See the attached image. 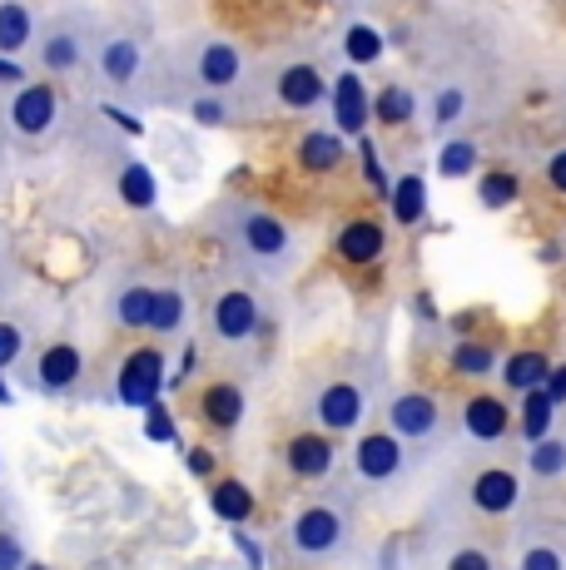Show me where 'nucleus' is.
Listing matches in <instances>:
<instances>
[{"label": "nucleus", "mask_w": 566, "mask_h": 570, "mask_svg": "<svg viewBox=\"0 0 566 570\" xmlns=\"http://www.w3.org/2000/svg\"><path fill=\"white\" fill-rule=\"evenodd\" d=\"M442 570H497V556L482 541H462L442 556Z\"/></svg>", "instance_id": "34"}, {"label": "nucleus", "mask_w": 566, "mask_h": 570, "mask_svg": "<svg viewBox=\"0 0 566 570\" xmlns=\"http://www.w3.org/2000/svg\"><path fill=\"white\" fill-rule=\"evenodd\" d=\"M10 402H16V392L6 387V377H0V407H10Z\"/></svg>", "instance_id": "46"}, {"label": "nucleus", "mask_w": 566, "mask_h": 570, "mask_svg": "<svg viewBox=\"0 0 566 570\" xmlns=\"http://www.w3.org/2000/svg\"><path fill=\"white\" fill-rule=\"evenodd\" d=\"M343 155H348V149H343L339 129H313V135L299 139V164H303V169H313V174L339 169Z\"/></svg>", "instance_id": "19"}, {"label": "nucleus", "mask_w": 566, "mask_h": 570, "mask_svg": "<svg viewBox=\"0 0 566 570\" xmlns=\"http://www.w3.org/2000/svg\"><path fill=\"white\" fill-rule=\"evenodd\" d=\"M100 75L110 85H129L139 75V46L135 40H110V46L100 50Z\"/></svg>", "instance_id": "25"}, {"label": "nucleus", "mask_w": 566, "mask_h": 570, "mask_svg": "<svg viewBox=\"0 0 566 570\" xmlns=\"http://www.w3.org/2000/svg\"><path fill=\"white\" fill-rule=\"evenodd\" d=\"M244 412H248V397H244L238 382L219 377V382H209V387L199 392V422L214 426V432H238Z\"/></svg>", "instance_id": "11"}, {"label": "nucleus", "mask_w": 566, "mask_h": 570, "mask_svg": "<svg viewBox=\"0 0 566 570\" xmlns=\"http://www.w3.org/2000/svg\"><path fill=\"white\" fill-rule=\"evenodd\" d=\"M388 248V228L378 218H348L339 228V258L348 263H378Z\"/></svg>", "instance_id": "16"}, {"label": "nucleus", "mask_w": 566, "mask_h": 570, "mask_svg": "<svg viewBox=\"0 0 566 570\" xmlns=\"http://www.w3.org/2000/svg\"><path fill=\"white\" fill-rule=\"evenodd\" d=\"M26 566V546L16 531H0V570H20Z\"/></svg>", "instance_id": "37"}, {"label": "nucleus", "mask_w": 566, "mask_h": 570, "mask_svg": "<svg viewBox=\"0 0 566 570\" xmlns=\"http://www.w3.org/2000/svg\"><path fill=\"white\" fill-rule=\"evenodd\" d=\"M279 105L283 109H313L323 100V90H329V85H323V75H319V65L313 60H293V65H283L279 70Z\"/></svg>", "instance_id": "14"}, {"label": "nucleus", "mask_w": 566, "mask_h": 570, "mask_svg": "<svg viewBox=\"0 0 566 570\" xmlns=\"http://www.w3.org/2000/svg\"><path fill=\"white\" fill-rule=\"evenodd\" d=\"M80 60H85V50H80V36H75V30H56V36L40 46V65H46V70H56V75L75 70Z\"/></svg>", "instance_id": "27"}, {"label": "nucleus", "mask_w": 566, "mask_h": 570, "mask_svg": "<svg viewBox=\"0 0 566 570\" xmlns=\"http://www.w3.org/2000/svg\"><path fill=\"white\" fill-rule=\"evenodd\" d=\"M333 466H339V436L319 432V426H303L283 442V471L293 481H323L333 476Z\"/></svg>", "instance_id": "9"}, {"label": "nucleus", "mask_w": 566, "mask_h": 570, "mask_svg": "<svg viewBox=\"0 0 566 570\" xmlns=\"http://www.w3.org/2000/svg\"><path fill=\"white\" fill-rule=\"evenodd\" d=\"M457 422H462V432L472 436L477 446H497L511 436V426H517V416L497 392H467L462 407H457Z\"/></svg>", "instance_id": "10"}, {"label": "nucleus", "mask_w": 566, "mask_h": 570, "mask_svg": "<svg viewBox=\"0 0 566 570\" xmlns=\"http://www.w3.org/2000/svg\"><path fill=\"white\" fill-rule=\"evenodd\" d=\"M541 392H547L552 407H566V363L547 372V382H541Z\"/></svg>", "instance_id": "39"}, {"label": "nucleus", "mask_w": 566, "mask_h": 570, "mask_svg": "<svg viewBox=\"0 0 566 570\" xmlns=\"http://www.w3.org/2000/svg\"><path fill=\"white\" fill-rule=\"evenodd\" d=\"M422 208H428V184H422L418 174H402L398 189H393V214H398V224H418Z\"/></svg>", "instance_id": "31"}, {"label": "nucleus", "mask_w": 566, "mask_h": 570, "mask_svg": "<svg viewBox=\"0 0 566 570\" xmlns=\"http://www.w3.org/2000/svg\"><path fill=\"white\" fill-rule=\"evenodd\" d=\"M20 353H26V333L16 323H0V372L10 363H20Z\"/></svg>", "instance_id": "36"}, {"label": "nucleus", "mask_w": 566, "mask_h": 570, "mask_svg": "<svg viewBox=\"0 0 566 570\" xmlns=\"http://www.w3.org/2000/svg\"><path fill=\"white\" fill-rule=\"evenodd\" d=\"M333 105H339V129H348V135H358V129L368 125V109H373L353 75H343V80L333 85Z\"/></svg>", "instance_id": "22"}, {"label": "nucleus", "mask_w": 566, "mask_h": 570, "mask_svg": "<svg viewBox=\"0 0 566 570\" xmlns=\"http://www.w3.org/2000/svg\"><path fill=\"white\" fill-rule=\"evenodd\" d=\"M20 570H50V566H40V561H26V566H20Z\"/></svg>", "instance_id": "47"}, {"label": "nucleus", "mask_w": 566, "mask_h": 570, "mask_svg": "<svg viewBox=\"0 0 566 570\" xmlns=\"http://www.w3.org/2000/svg\"><path fill=\"white\" fill-rule=\"evenodd\" d=\"M119 199H125L129 208H149L159 199L155 174H149L145 164H125V174H119Z\"/></svg>", "instance_id": "30"}, {"label": "nucleus", "mask_w": 566, "mask_h": 570, "mask_svg": "<svg viewBox=\"0 0 566 570\" xmlns=\"http://www.w3.org/2000/svg\"><path fill=\"white\" fill-rule=\"evenodd\" d=\"M353 551V507L343 497L303 501L283 525V556L293 566H333Z\"/></svg>", "instance_id": "2"}, {"label": "nucleus", "mask_w": 566, "mask_h": 570, "mask_svg": "<svg viewBox=\"0 0 566 570\" xmlns=\"http://www.w3.org/2000/svg\"><path fill=\"white\" fill-rule=\"evenodd\" d=\"M412 109H418V100H412V90H402V85H388L373 100V115L383 119V125H408Z\"/></svg>", "instance_id": "33"}, {"label": "nucleus", "mask_w": 566, "mask_h": 570, "mask_svg": "<svg viewBox=\"0 0 566 570\" xmlns=\"http://www.w3.org/2000/svg\"><path fill=\"white\" fill-rule=\"evenodd\" d=\"M209 507H214V517H219V521L244 525L248 517H254V491H248L244 481L224 476V481H214V487H209Z\"/></svg>", "instance_id": "20"}, {"label": "nucleus", "mask_w": 566, "mask_h": 570, "mask_svg": "<svg viewBox=\"0 0 566 570\" xmlns=\"http://www.w3.org/2000/svg\"><path fill=\"white\" fill-rule=\"evenodd\" d=\"M517 432L527 436V442H541V436H552V402L547 392H527V402H521V416H517Z\"/></svg>", "instance_id": "29"}, {"label": "nucleus", "mask_w": 566, "mask_h": 570, "mask_svg": "<svg viewBox=\"0 0 566 570\" xmlns=\"http://www.w3.org/2000/svg\"><path fill=\"white\" fill-rule=\"evenodd\" d=\"M373 397H378V382L368 377V367L348 363L339 372H329V377L313 387L309 416H313V426H319V432L348 436V432H358V426L368 422V407H373Z\"/></svg>", "instance_id": "3"}, {"label": "nucleus", "mask_w": 566, "mask_h": 570, "mask_svg": "<svg viewBox=\"0 0 566 570\" xmlns=\"http://www.w3.org/2000/svg\"><path fill=\"white\" fill-rule=\"evenodd\" d=\"M343 55L353 65H378V60H383V36H378L368 20H353V26H348V36H343Z\"/></svg>", "instance_id": "28"}, {"label": "nucleus", "mask_w": 566, "mask_h": 570, "mask_svg": "<svg viewBox=\"0 0 566 570\" xmlns=\"http://www.w3.org/2000/svg\"><path fill=\"white\" fill-rule=\"evenodd\" d=\"M80 377H85V357H80V347H75V343H50L46 353H40V363H36L40 392L60 397V392H70Z\"/></svg>", "instance_id": "13"}, {"label": "nucleus", "mask_w": 566, "mask_h": 570, "mask_svg": "<svg viewBox=\"0 0 566 570\" xmlns=\"http://www.w3.org/2000/svg\"><path fill=\"white\" fill-rule=\"evenodd\" d=\"M149 308H155V288L135 283V288H125L115 298V323L129 327V333H145V327H149Z\"/></svg>", "instance_id": "24"}, {"label": "nucleus", "mask_w": 566, "mask_h": 570, "mask_svg": "<svg viewBox=\"0 0 566 570\" xmlns=\"http://www.w3.org/2000/svg\"><path fill=\"white\" fill-rule=\"evenodd\" d=\"M189 471H194V476H209V471H214V456L204 452V446H194V452H189Z\"/></svg>", "instance_id": "45"}, {"label": "nucleus", "mask_w": 566, "mask_h": 570, "mask_svg": "<svg viewBox=\"0 0 566 570\" xmlns=\"http://www.w3.org/2000/svg\"><path fill=\"white\" fill-rule=\"evenodd\" d=\"M184 313H189V303H184L179 288H155V308H149V327H145V333H155V337L179 333Z\"/></svg>", "instance_id": "23"}, {"label": "nucleus", "mask_w": 566, "mask_h": 570, "mask_svg": "<svg viewBox=\"0 0 566 570\" xmlns=\"http://www.w3.org/2000/svg\"><path fill=\"white\" fill-rule=\"evenodd\" d=\"M511 199H517V179H511V174H487V179H482V204L487 208H502Z\"/></svg>", "instance_id": "35"}, {"label": "nucleus", "mask_w": 566, "mask_h": 570, "mask_svg": "<svg viewBox=\"0 0 566 570\" xmlns=\"http://www.w3.org/2000/svg\"><path fill=\"white\" fill-rule=\"evenodd\" d=\"M30 36H36V16H30L20 0H6V6H0V55L26 50Z\"/></svg>", "instance_id": "21"}, {"label": "nucleus", "mask_w": 566, "mask_h": 570, "mask_svg": "<svg viewBox=\"0 0 566 570\" xmlns=\"http://www.w3.org/2000/svg\"><path fill=\"white\" fill-rule=\"evenodd\" d=\"M56 90H50V85H20L16 90V100H10V119H16V129L20 135H46L50 125H56Z\"/></svg>", "instance_id": "12"}, {"label": "nucleus", "mask_w": 566, "mask_h": 570, "mask_svg": "<svg viewBox=\"0 0 566 570\" xmlns=\"http://www.w3.org/2000/svg\"><path fill=\"white\" fill-rule=\"evenodd\" d=\"M0 80H6V85H26V65H16L10 55H0Z\"/></svg>", "instance_id": "44"}, {"label": "nucleus", "mask_w": 566, "mask_h": 570, "mask_svg": "<svg viewBox=\"0 0 566 570\" xmlns=\"http://www.w3.org/2000/svg\"><path fill=\"white\" fill-rule=\"evenodd\" d=\"M412 471V452L398 442L388 426H373V432H358L353 442V476L373 491H388L398 487L402 476Z\"/></svg>", "instance_id": "5"}, {"label": "nucleus", "mask_w": 566, "mask_h": 570, "mask_svg": "<svg viewBox=\"0 0 566 570\" xmlns=\"http://www.w3.org/2000/svg\"><path fill=\"white\" fill-rule=\"evenodd\" d=\"M547 372H552V357L541 353V347H517V353H507V363H502V382H507V392H537L541 382H547Z\"/></svg>", "instance_id": "18"}, {"label": "nucleus", "mask_w": 566, "mask_h": 570, "mask_svg": "<svg viewBox=\"0 0 566 570\" xmlns=\"http://www.w3.org/2000/svg\"><path fill=\"white\" fill-rule=\"evenodd\" d=\"M194 119H204V125H219V119H224V105L214 100V95H204V100H194Z\"/></svg>", "instance_id": "42"}, {"label": "nucleus", "mask_w": 566, "mask_h": 570, "mask_svg": "<svg viewBox=\"0 0 566 570\" xmlns=\"http://www.w3.org/2000/svg\"><path fill=\"white\" fill-rule=\"evenodd\" d=\"M165 392V353L159 347H135V353L119 363V377H115V397L125 407H139L149 412Z\"/></svg>", "instance_id": "8"}, {"label": "nucleus", "mask_w": 566, "mask_h": 570, "mask_svg": "<svg viewBox=\"0 0 566 570\" xmlns=\"http://www.w3.org/2000/svg\"><path fill=\"white\" fill-rule=\"evenodd\" d=\"M492 367H497L492 343H457L452 347V372H462V377H487Z\"/></svg>", "instance_id": "32"}, {"label": "nucleus", "mask_w": 566, "mask_h": 570, "mask_svg": "<svg viewBox=\"0 0 566 570\" xmlns=\"http://www.w3.org/2000/svg\"><path fill=\"white\" fill-rule=\"evenodd\" d=\"M149 436H155V442H169V436H174V426H169V416H165V407H159V402L149 407Z\"/></svg>", "instance_id": "43"}, {"label": "nucleus", "mask_w": 566, "mask_h": 570, "mask_svg": "<svg viewBox=\"0 0 566 570\" xmlns=\"http://www.w3.org/2000/svg\"><path fill=\"white\" fill-rule=\"evenodd\" d=\"M194 75H199L204 90H228L244 75V55H238V46H228V40H209V46H199Z\"/></svg>", "instance_id": "15"}, {"label": "nucleus", "mask_w": 566, "mask_h": 570, "mask_svg": "<svg viewBox=\"0 0 566 570\" xmlns=\"http://www.w3.org/2000/svg\"><path fill=\"white\" fill-rule=\"evenodd\" d=\"M219 228H224L228 248L244 258V268L264 273V278H283L293 268V234L274 208L234 199L219 208Z\"/></svg>", "instance_id": "1"}, {"label": "nucleus", "mask_w": 566, "mask_h": 570, "mask_svg": "<svg viewBox=\"0 0 566 570\" xmlns=\"http://www.w3.org/2000/svg\"><path fill=\"white\" fill-rule=\"evenodd\" d=\"M511 570H566V535L562 531H527L517 546V566Z\"/></svg>", "instance_id": "17"}, {"label": "nucleus", "mask_w": 566, "mask_h": 570, "mask_svg": "<svg viewBox=\"0 0 566 570\" xmlns=\"http://www.w3.org/2000/svg\"><path fill=\"white\" fill-rule=\"evenodd\" d=\"M383 422H388V432L408 446V452H422V446L442 442V432H448V412H442V402L432 397V392H422V387L388 392Z\"/></svg>", "instance_id": "4"}, {"label": "nucleus", "mask_w": 566, "mask_h": 570, "mask_svg": "<svg viewBox=\"0 0 566 570\" xmlns=\"http://www.w3.org/2000/svg\"><path fill=\"white\" fill-rule=\"evenodd\" d=\"M442 174H467L472 169V145H462V139H457V145H448L442 149Z\"/></svg>", "instance_id": "38"}, {"label": "nucleus", "mask_w": 566, "mask_h": 570, "mask_svg": "<svg viewBox=\"0 0 566 570\" xmlns=\"http://www.w3.org/2000/svg\"><path fill=\"white\" fill-rule=\"evenodd\" d=\"M467 507L482 521H507L511 511L521 507V471L502 466V462L477 466L472 476H467Z\"/></svg>", "instance_id": "6"}, {"label": "nucleus", "mask_w": 566, "mask_h": 570, "mask_svg": "<svg viewBox=\"0 0 566 570\" xmlns=\"http://www.w3.org/2000/svg\"><path fill=\"white\" fill-rule=\"evenodd\" d=\"M547 184H552L557 194H566V149H557V155L547 159Z\"/></svg>", "instance_id": "41"}, {"label": "nucleus", "mask_w": 566, "mask_h": 570, "mask_svg": "<svg viewBox=\"0 0 566 570\" xmlns=\"http://www.w3.org/2000/svg\"><path fill=\"white\" fill-rule=\"evenodd\" d=\"M462 115V90H442L438 95V125H452Z\"/></svg>", "instance_id": "40"}, {"label": "nucleus", "mask_w": 566, "mask_h": 570, "mask_svg": "<svg viewBox=\"0 0 566 570\" xmlns=\"http://www.w3.org/2000/svg\"><path fill=\"white\" fill-rule=\"evenodd\" d=\"M258 327H264V303H258L248 288H224V293H214V303H209V333L219 337L224 347L254 343Z\"/></svg>", "instance_id": "7"}, {"label": "nucleus", "mask_w": 566, "mask_h": 570, "mask_svg": "<svg viewBox=\"0 0 566 570\" xmlns=\"http://www.w3.org/2000/svg\"><path fill=\"white\" fill-rule=\"evenodd\" d=\"M527 471L537 481H552V476H562L566 471V436H541V442H531V456H527Z\"/></svg>", "instance_id": "26"}]
</instances>
